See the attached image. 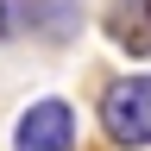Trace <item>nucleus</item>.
Returning a JSON list of instances; mask_svg holds the SVG:
<instances>
[{
    "mask_svg": "<svg viewBox=\"0 0 151 151\" xmlns=\"http://www.w3.org/2000/svg\"><path fill=\"white\" fill-rule=\"evenodd\" d=\"M101 132L120 151L151 145V76H120L101 88Z\"/></svg>",
    "mask_w": 151,
    "mask_h": 151,
    "instance_id": "1",
    "label": "nucleus"
},
{
    "mask_svg": "<svg viewBox=\"0 0 151 151\" xmlns=\"http://www.w3.org/2000/svg\"><path fill=\"white\" fill-rule=\"evenodd\" d=\"M19 25H32L38 38L63 44V38L82 25V6H76V0H19Z\"/></svg>",
    "mask_w": 151,
    "mask_h": 151,
    "instance_id": "4",
    "label": "nucleus"
},
{
    "mask_svg": "<svg viewBox=\"0 0 151 151\" xmlns=\"http://www.w3.org/2000/svg\"><path fill=\"white\" fill-rule=\"evenodd\" d=\"M19 32V0H0V44Z\"/></svg>",
    "mask_w": 151,
    "mask_h": 151,
    "instance_id": "5",
    "label": "nucleus"
},
{
    "mask_svg": "<svg viewBox=\"0 0 151 151\" xmlns=\"http://www.w3.org/2000/svg\"><path fill=\"white\" fill-rule=\"evenodd\" d=\"M101 25L126 57H151V0H113Z\"/></svg>",
    "mask_w": 151,
    "mask_h": 151,
    "instance_id": "3",
    "label": "nucleus"
},
{
    "mask_svg": "<svg viewBox=\"0 0 151 151\" xmlns=\"http://www.w3.org/2000/svg\"><path fill=\"white\" fill-rule=\"evenodd\" d=\"M13 151H76V107L63 94L32 101L13 126Z\"/></svg>",
    "mask_w": 151,
    "mask_h": 151,
    "instance_id": "2",
    "label": "nucleus"
}]
</instances>
